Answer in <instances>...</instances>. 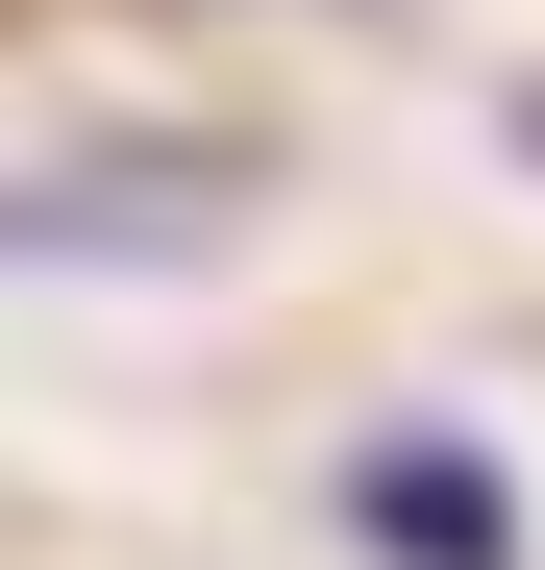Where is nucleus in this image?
<instances>
[{"instance_id":"obj_3","label":"nucleus","mask_w":545,"mask_h":570,"mask_svg":"<svg viewBox=\"0 0 545 570\" xmlns=\"http://www.w3.org/2000/svg\"><path fill=\"white\" fill-rule=\"evenodd\" d=\"M521 149H545V75H521Z\"/></svg>"},{"instance_id":"obj_2","label":"nucleus","mask_w":545,"mask_h":570,"mask_svg":"<svg viewBox=\"0 0 545 570\" xmlns=\"http://www.w3.org/2000/svg\"><path fill=\"white\" fill-rule=\"evenodd\" d=\"M347 546H373V570H521V471L472 422H373V446H347Z\"/></svg>"},{"instance_id":"obj_1","label":"nucleus","mask_w":545,"mask_h":570,"mask_svg":"<svg viewBox=\"0 0 545 570\" xmlns=\"http://www.w3.org/2000/svg\"><path fill=\"white\" fill-rule=\"evenodd\" d=\"M248 224V149L224 125H75V149H0V273H199Z\"/></svg>"}]
</instances>
